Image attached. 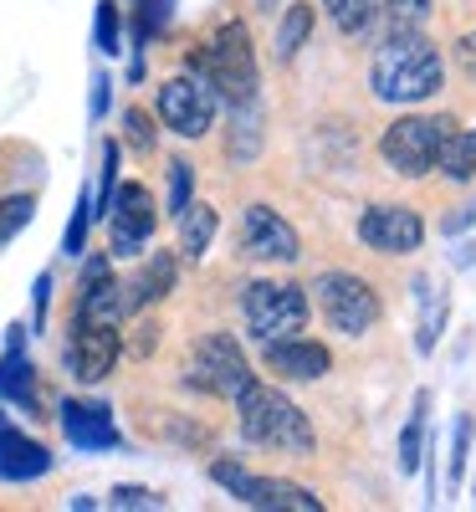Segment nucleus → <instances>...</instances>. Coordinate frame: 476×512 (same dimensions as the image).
I'll list each match as a JSON object with an SVG mask.
<instances>
[{
  "mask_svg": "<svg viewBox=\"0 0 476 512\" xmlns=\"http://www.w3.org/2000/svg\"><path fill=\"white\" fill-rule=\"evenodd\" d=\"M451 134H456V118H446V113H410V118H395L384 128L379 154H384V164L395 169V175L425 180L430 169H436V154H441V144Z\"/></svg>",
  "mask_w": 476,
  "mask_h": 512,
  "instance_id": "20e7f679",
  "label": "nucleus"
},
{
  "mask_svg": "<svg viewBox=\"0 0 476 512\" xmlns=\"http://www.w3.org/2000/svg\"><path fill=\"white\" fill-rule=\"evenodd\" d=\"M323 11L333 16V26L343 36H359L374 21V0H323Z\"/></svg>",
  "mask_w": 476,
  "mask_h": 512,
  "instance_id": "b1692460",
  "label": "nucleus"
},
{
  "mask_svg": "<svg viewBox=\"0 0 476 512\" xmlns=\"http://www.w3.org/2000/svg\"><path fill=\"white\" fill-rule=\"evenodd\" d=\"M0 395L16 400V405H36V390H31V364L21 359V328H11V349L0 359Z\"/></svg>",
  "mask_w": 476,
  "mask_h": 512,
  "instance_id": "6ab92c4d",
  "label": "nucleus"
},
{
  "mask_svg": "<svg viewBox=\"0 0 476 512\" xmlns=\"http://www.w3.org/2000/svg\"><path fill=\"white\" fill-rule=\"evenodd\" d=\"M262 364L272 379H287V384H313L333 369V354L318 344V338H272V344H262Z\"/></svg>",
  "mask_w": 476,
  "mask_h": 512,
  "instance_id": "4468645a",
  "label": "nucleus"
},
{
  "mask_svg": "<svg viewBox=\"0 0 476 512\" xmlns=\"http://www.w3.org/2000/svg\"><path fill=\"white\" fill-rule=\"evenodd\" d=\"M466 226H476V205H461L456 216H446V221H441V231H446V236H456V231H466Z\"/></svg>",
  "mask_w": 476,
  "mask_h": 512,
  "instance_id": "72a5a7b5",
  "label": "nucleus"
},
{
  "mask_svg": "<svg viewBox=\"0 0 476 512\" xmlns=\"http://www.w3.org/2000/svg\"><path fill=\"white\" fill-rule=\"evenodd\" d=\"M159 118H164V128H175L180 139L210 134V123H215V88H210L200 72L169 77L164 88H159Z\"/></svg>",
  "mask_w": 476,
  "mask_h": 512,
  "instance_id": "1a4fd4ad",
  "label": "nucleus"
},
{
  "mask_svg": "<svg viewBox=\"0 0 476 512\" xmlns=\"http://www.w3.org/2000/svg\"><path fill=\"white\" fill-rule=\"evenodd\" d=\"M425 410H430V395L420 390L415 405H410V420H405V431H400V472H420V446H425Z\"/></svg>",
  "mask_w": 476,
  "mask_h": 512,
  "instance_id": "5701e85b",
  "label": "nucleus"
},
{
  "mask_svg": "<svg viewBox=\"0 0 476 512\" xmlns=\"http://www.w3.org/2000/svg\"><path fill=\"white\" fill-rule=\"evenodd\" d=\"M374 16H384V31H425L430 0H374Z\"/></svg>",
  "mask_w": 476,
  "mask_h": 512,
  "instance_id": "4be33fe9",
  "label": "nucleus"
},
{
  "mask_svg": "<svg viewBox=\"0 0 476 512\" xmlns=\"http://www.w3.org/2000/svg\"><path fill=\"white\" fill-rule=\"evenodd\" d=\"M190 200H195V169L185 159H169V216H180Z\"/></svg>",
  "mask_w": 476,
  "mask_h": 512,
  "instance_id": "393cba45",
  "label": "nucleus"
},
{
  "mask_svg": "<svg viewBox=\"0 0 476 512\" xmlns=\"http://www.w3.org/2000/svg\"><path fill=\"white\" fill-rule=\"evenodd\" d=\"M103 221L113 226V256H139V246L154 236V200H149V190L139 180L118 185Z\"/></svg>",
  "mask_w": 476,
  "mask_h": 512,
  "instance_id": "ddd939ff",
  "label": "nucleus"
},
{
  "mask_svg": "<svg viewBox=\"0 0 476 512\" xmlns=\"http://www.w3.org/2000/svg\"><path fill=\"white\" fill-rule=\"evenodd\" d=\"M466 456H471V415L456 420V436H451V492H461L466 482Z\"/></svg>",
  "mask_w": 476,
  "mask_h": 512,
  "instance_id": "a878e982",
  "label": "nucleus"
},
{
  "mask_svg": "<svg viewBox=\"0 0 476 512\" xmlns=\"http://www.w3.org/2000/svg\"><path fill=\"white\" fill-rule=\"evenodd\" d=\"M169 21V0H139V31L144 36H159Z\"/></svg>",
  "mask_w": 476,
  "mask_h": 512,
  "instance_id": "7c9ffc66",
  "label": "nucleus"
},
{
  "mask_svg": "<svg viewBox=\"0 0 476 512\" xmlns=\"http://www.w3.org/2000/svg\"><path fill=\"white\" fill-rule=\"evenodd\" d=\"M456 62H461V72L476 82V31H466V36L456 41Z\"/></svg>",
  "mask_w": 476,
  "mask_h": 512,
  "instance_id": "473e14b6",
  "label": "nucleus"
},
{
  "mask_svg": "<svg viewBox=\"0 0 476 512\" xmlns=\"http://www.w3.org/2000/svg\"><path fill=\"white\" fill-rule=\"evenodd\" d=\"M210 477L221 482L231 497H241L246 507H272V512H323V497H313L308 487L282 482V477H256L236 461H210Z\"/></svg>",
  "mask_w": 476,
  "mask_h": 512,
  "instance_id": "6e6552de",
  "label": "nucleus"
},
{
  "mask_svg": "<svg viewBox=\"0 0 476 512\" xmlns=\"http://www.w3.org/2000/svg\"><path fill=\"white\" fill-rule=\"evenodd\" d=\"M415 292H420V333H415V349L430 354V349H436V338H441V323H446V292H441V287L430 292V277H420Z\"/></svg>",
  "mask_w": 476,
  "mask_h": 512,
  "instance_id": "412c9836",
  "label": "nucleus"
},
{
  "mask_svg": "<svg viewBox=\"0 0 476 512\" xmlns=\"http://www.w3.org/2000/svg\"><path fill=\"white\" fill-rule=\"evenodd\" d=\"M446 82V62L436 52V41H430L425 31H395L379 41V52L369 62V88L379 103H425L436 98Z\"/></svg>",
  "mask_w": 476,
  "mask_h": 512,
  "instance_id": "f257e3e1",
  "label": "nucleus"
},
{
  "mask_svg": "<svg viewBox=\"0 0 476 512\" xmlns=\"http://www.w3.org/2000/svg\"><path fill=\"white\" fill-rule=\"evenodd\" d=\"M190 72H200L215 98H226L231 108L236 103H256V88H262V67H256V47H251V36L241 21L221 26L205 47L190 57Z\"/></svg>",
  "mask_w": 476,
  "mask_h": 512,
  "instance_id": "7ed1b4c3",
  "label": "nucleus"
},
{
  "mask_svg": "<svg viewBox=\"0 0 476 512\" xmlns=\"http://www.w3.org/2000/svg\"><path fill=\"white\" fill-rule=\"evenodd\" d=\"M175 277H180L175 256H169V251H154V256H149V267L123 287V313H139V308L159 303V297H169V292H175Z\"/></svg>",
  "mask_w": 476,
  "mask_h": 512,
  "instance_id": "f3484780",
  "label": "nucleus"
},
{
  "mask_svg": "<svg viewBox=\"0 0 476 512\" xmlns=\"http://www.w3.org/2000/svg\"><path fill=\"white\" fill-rule=\"evenodd\" d=\"M88 221H93V200L82 195V200H77V210H72V221H67V236H62L67 256H77L82 246H88Z\"/></svg>",
  "mask_w": 476,
  "mask_h": 512,
  "instance_id": "cd10ccee",
  "label": "nucleus"
},
{
  "mask_svg": "<svg viewBox=\"0 0 476 512\" xmlns=\"http://www.w3.org/2000/svg\"><path fill=\"white\" fill-rule=\"evenodd\" d=\"M241 318L246 333L256 344H272V338H292L308 328V287L297 282H251L241 292Z\"/></svg>",
  "mask_w": 476,
  "mask_h": 512,
  "instance_id": "39448f33",
  "label": "nucleus"
},
{
  "mask_svg": "<svg viewBox=\"0 0 476 512\" xmlns=\"http://www.w3.org/2000/svg\"><path fill=\"white\" fill-rule=\"evenodd\" d=\"M118 364V323H88V318H77L72 323V338H67V369L72 379L82 384H98L108 379Z\"/></svg>",
  "mask_w": 476,
  "mask_h": 512,
  "instance_id": "f8f14e48",
  "label": "nucleus"
},
{
  "mask_svg": "<svg viewBox=\"0 0 476 512\" xmlns=\"http://www.w3.org/2000/svg\"><path fill=\"white\" fill-rule=\"evenodd\" d=\"M308 292H313L323 323H328L333 333H343V338H364V333L379 323V297H374V287H369L364 277H354V272H323Z\"/></svg>",
  "mask_w": 476,
  "mask_h": 512,
  "instance_id": "423d86ee",
  "label": "nucleus"
},
{
  "mask_svg": "<svg viewBox=\"0 0 476 512\" xmlns=\"http://www.w3.org/2000/svg\"><path fill=\"white\" fill-rule=\"evenodd\" d=\"M313 21H318V11L308 6V0H292L287 16H282V26H277V62H292L302 47H308Z\"/></svg>",
  "mask_w": 476,
  "mask_h": 512,
  "instance_id": "aec40b11",
  "label": "nucleus"
},
{
  "mask_svg": "<svg viewBox=\"0 0 476 512\" xmlns=\"http://www.w3.org/2000/svg\"><path fill=\"white\" fill-rule=\"evenodd\" d=\"M62 431L72 446L82 451H108L118 446V431H113V415L103 405H82V400H62Z\"/></svg>",
  "mask_w": 476,
  "mask_h": 512,
  "instance_id": "dca6fc26",
  "label": "nucleus"
},
{
  "mask_svg": "<svg viewBox=\"0 0 476 512\" xmlns=\"http://www.w3.org/2000/svg\"><path fill=\"white\" fill-rule=\"evenodd\" d=\"M98 47L108 57L118 52V6H113V0H98Z\"/></svg>",
  "mask_w": 476,
  "mask_h": 512,
  "instance_id": "c756f323",
  "label": "nucleus"
},
{
  "mask_svg": "<svg viewBox=\"0 0 476 512\" xmlns=\"http://www.w3.org/2000/svg\"><path fill=\"white\" fill-rule=\"evenodd\" d=\"M359 241L379 256H410L425 241V221L410 205H369L359 216Z\"/></svg>",
  "mask_w": 476,
  "mask_h": 512,
  "instance_id": "9d476101",
  "label": "nucleus"
},
{
  "mask_svg": "<svg viewBox=\"0 0 476 512\" xmlns=\"http://www.w3.org/2000/svg\"><path fill=\"white\" fill-rule=\"evenodd\" d=\"M175 221H180V251L190 256V262H200V256L210 251V241H215V226H221V216H215V205L190 200Z\"/></svg>",
  "mask_w": 476,
  "mask_h": 512,
  "instance_id": "a211bd4d",
  "label": "nucleus"
},
{
  "mask_svg": "<svg viewBox=\"0 0 476 512\" xmlns=\"http://www.w3.org/2000/svg\"><path fill=\"white\" fill-rule=\"evenodd\" d=\"M108 507H164V497L149 492V487H118V492L108 497Z\"/></svg>",
  "mask_w": 476,
  "mask_h": 512,
  "instance_id": "2f4dec72",
  "label": "nucleus"
},
{
  "mask_svg": "<svg viewBox=\"0 0 476 512\" xmlns=\"http://www.w3.org/2000/svg\"><path fill=\"white\" fill-rule=\"evenodd\" d=\"M256 6H267V11H272V6H277V0H256Z\"/></svg>",
  "mask_w": 476,
  "mask_h": 512,
  "instance_id": "e433bc0d",
  "label": "nucleus"
},
{
  "mask_svg": "<svg viewBox=\"0 0 476 512\" xmlns=\"http://www.w3.org/2000/svg\"><path fill=\"white\" fill-rule=\"evenodd\" d=\"M108 108V82H98V93H93V113H103Z\"/></svg>",
  "mask_w": 476,
  "mask_h": 512,
  "instance_id": "c9c22d12",
  "label": "nucleus"
},
{
  "mask_svg": "<svg viewBox=\"0 0 476 512\" xmlns=\"http://www.w3.org/2000/svg\"><path fill=\"white\" fill-rule=\"evenodd\" d=\"M251 379L256 374H251V364L231 333H205L185 359V384H195V390H205L215 400H236Z\"/></svg>",
  "mask_w": 476,
  "mask_h": 512,
  "instance_id": "0eeeda50",
  "label": "nucleus"
},
{
  "mask_svg": "<svg viewBox=\"0 0 476 512\" xmlns=\"http://www.w3.org/2000/svg\"><path fill=\"white\" fill-rule=\"evenodd\" d=\"M466 139H471V154H476V134H466Z\"/></svg>",
  "mask_w": 476,
  "mask_h": 512,
  "instance_id": "4c0bfd02",
  "label": "nucleus"
},
{
  "mask_svg": "<svg viewBox=\"0 0 476 512\" xmlns=\"http://www.w3.org/2000/svg\"><path fill=\"white\" fill-rule=\"evenodd\" d=\"M236 405H241V436L251 446H272V451H287V456H302V461L313 456V446H318L313 425L302 415V405H292L277 384L251 379L236 395Z\"/></svg>",
  "mask_w": 476,
  "mask_h": 512,
  "instance_id": "f03ea898",
  "label": "nucleus"
},
{
  "mask_svg": "<svg viewBox=\"0 0 476 512\" xmlns=\"http://www.w3.org/2000/svg\"><path fill=\"white\" fill-rule=\"evenodd\" d=\"M123 128H128V144H134L139 154L154 149V118H149L144 108H128V113H123Z\"/></svg>",
  "mask_w": 476,
  "mask_h": 512,
  "instance_id": "c85d7f7f",
  "label": "nucleus"
},
{
  "mask_svg": "<svg viewBox=\"0 0 476 512\" xmlns=\"http://www.w3.org/2000/svg\"><path fill=\"white\" fill-rule=\"evenodd\" d=\"M31 210H36V200H31V195H11V200H0V241H11V236L31 221Z\"/></svg>",
  "mask_w": 476,
  "mask_h": 512,
  "instance_id": "bb28decb",
  "label": "nucleus"
},
{
  "mask_svg": "<svg viewBox=\"0 0 476 512\" xmlns=\"http://www.w3.org/2000/svg\"><path fill=\"white\" fill-rule=\"evenodd\" d=\"M52 472V451L21 436L11 420H0V482H36Z\"/></svg>",
  "mask_w": 476,
  "mask_h": 512,
  "instance_id": "2eb2a0df",
  "label": "nucleus"
},
{
  "mask_svg": "<svg viewBox=\"0 0 476 512\" xmlns=\"http://www.w3.org/2000/svg\"><path fill=\"white\" fill-rule=\"evenodd\" d=\"M241 251L251 256V262L292 267L302 256V241H297V231L277 216L272 205H246V216H241Z\"/></svg>",
  "mask_w": 476,
  "mask_h": 512,
  "instance_id": "9b49d317",
  "label": "nucleus"
},
{
  "mask_svg": "<svg viewBox=\"0 0 476 512\" xmlns=\"http://www.w3.org/2000/svg\"><path fill=\"white\" fill-rule=\"evenodd\" d=\"M47 297H52V277L41 272V277H36V328L47 323Z\"/></svg>",
  "mask_w": 476,
  "mask_h": 512,
  "instance_id": "f704fd0d",
  "label": "nucleus"
}]
</instances>
